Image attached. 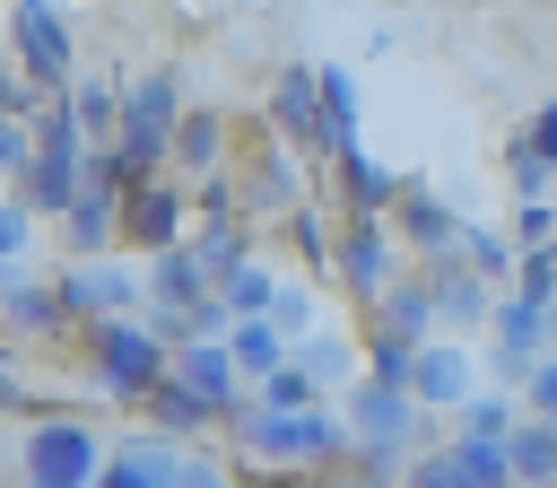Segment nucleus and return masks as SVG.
Listing matches in <instances>:
<instances>
[{"label":"nucleus","instance_id":"f257e3e1","mask_svg":"<svg viewBox=\"0 0 557 488\" xmlns=\"http://www.w3.org/2000/svg\"><path fill=\"white\" fill-rule=\"evenodd\" d=\"M218 427H226L261 471H322V462H348L339 410H261V401H244V410H226Z\"/></svg>","mask_w":557,"mask_h":488},{"label":"nucleus","instance_id":"f03ea898","mask_svg":"<svg viewBox=\"0 0 557 488\" xmlns=\"http://www.w3.org/2000/svg\"><path fill=\"white\" fill-rule=\"evenodd\" d=\"M78 357L96 366V383H104L113 401H148V392L174 375V340H157L139 314H122V322H87V331H78Z\"/></svg>","mask_w":557,"mask_h":488},{"label":"nucleus","instance_id":"7ed1b4c3","mask_svg":"<svg viewBox=\"0 0 557 488\" xmlns=\"http://www.w3.org/2000/svg\"><path fill=\"white\" fill-rule=\"evenodd\" d=\"M174 122H183V87H174V70H139V78L122 87V131H113L131 183H157V174L174 166Z\"/></svg>","mask_w":557,"mask_h":488},{"label":"nucleus","instance_id":"20e7f679","mask_svg":"<svg viewBox=\"0 0 557 488\" xmlns=\"http://www.w3.org/2000/svg\"><path fill=\"white\" fill-rule=\"evenodd\" d=\"M17 471H26V488H96V479H104V436H96L87 418L44 410V418L26 427Z\"/></svg>","mask_w":557,"mask_h":488},{"label":"nucleus","instance_id":"39448f33","mask_svg":"<svg viewBox=\"0 0 557 488\" xmlns=\"http://www.w3.org/2000/svg\"><path fill=\"white\" fill-rule=\"evenodd\" d=\"M331 279L374 314L400 279H409V261H400V235H392V218H339V253H331Z\"/></svg>","mask_w":557,"mask_h":488},{"label":"nucleus","instance_id":"423d86ee","mask_svg":"<svg viewBox=\"0 0 557 488\" xmlns=\"http://www.w3.org/2000/svg\"><path fill=\"white\" fill-rule=\"evenodd\" d=\"M52 296L70 314V331L87 322H122V314H148V279L131 261H61L52 270Z\"/></svg>","mask_w":557,"mask_h":488},{"label":"nucleus","instance_id":"0eeeda50","mask_svg":"<svg viewBox=\"0 0 557 488\" xmlns=\"http://www.w3.org/2000/svg\"><path fill=\"white\" fill-rule=\"evenodd\" d=\"M9 61L26 70L35 96H70V17L52 0H9Z\"/></svg>","mask_w":557,"mask_h":488},{"label":"nucleus","instance_id":"6e6552de","mask_svg":"<svg viewBox=\"0 0 557 488\" xmlns=\"http://www.w3.org/2000/svg\"><path fill=\"white\" fill-rule=\"evenodd\" d=\"M418 418H426V410H418L409 392H392V383H366V375H357V383L339 392V427H348L357 453H418Z\"/></svg>","mask_w":557,"mask_h":488},{"label":"nucleus","instance_id":"1a4fd4ad","mask_svg":"<svg viewBox=\"0 0 557 488\" xmlns=\"http://www.w3.org/2000/svg\"><path fill=\"white\" fill-rule=\"evenodd\" d=\"M191 235V183H174V174H157V183H131L122 192V244L131 253H174Z\"/></svg>","mask_w":557,"mask_h":488},{"label":"nucleus","instance_id":"9d476101","mask_svg":"<svg viewBox=\"0 0 557 488\" xmlns=\"http://www.w3.org/2000/svg\"><path fill=\"white\" fill-rule=\"evenodd\" d=\"M270 139L296 157H322V61H278L270 78Z\"/></svg>","mask_w":557,"mask_h":488},{"label":"nucleus","instance_id":"9b49d317","mask_svg":"<svg viewBox=\"0 0 557 488\" xmlns=\"http://www.w3.org/2000/svg\"><path fill=\"white\" fill-rule=\"evenodd\" d=\"M392 235H400V253H418V261H444V253H461V218L435 200V183H426V174H400Z\"/></svg>","mask_w":557,"mask_h":488},{"label":"nucleus","instance_id":"f8f14e48","mask_svg":"<svg viewBox=\"0 0 557 488\" xmlns=\"http://www.w3.org/2000/svg\"><path fill=\"white\" fill-rule=\"evenodd\" d=\"M313 200V183H305V157L296 148H278V139H261V157H252V174H244V218H296Z\"/></svg>","mask_w":557,"mask_h":488},{"label":"nucleus","instance_id":"ddd939ff","mask_svg":"<svg viewBox=\"0 0 557 488\" xmlns=\"http://www.w3.org/2000/svg\"><path fill=\"white\" fill-rule=\"evenodd\" d=\"M418 279H426V296H435V322H453V331H479L487 314H496V288L461 261V253H444V261H418Z\"/></svg>","mask_w":557,"mask_h":488},{"label":"nucleus","instance_id":"4468645a","mask_svg":"<svg viewBox=\"0 0 557 488\" xmlns=\"http://www.w3.org/2000/svg\"><path fill=\"white\" fill-rule=\"evenodd\" d=\"M470 392H479V349L426 340V349H418V375H409V401H418V410H461Z\"/></svg>","mask_w":557,"mask_h":488},{"label":"nucleus","instance_id":"2eb2a0df","mask_svg":"<svg viewBox=\"0 0 557 488\" xmlns=\"http://www.w3.org/2000/svg\"><path fill=\"white\" fill-rule=\"evenodd\" d=\"M78 192H87V148H35V166H26V183H17L26 218H70Z\"/></svg>","mask_w":557,"mask_h":488},{"label":"nucleus","instance_id":"dca6fc26","mask_svg":"<svg viewBox=\"0 0 557 488\" xmlns=\"http://www.w3.org/2000/svg\"><path fill=\"white\" fill-rule=\"evenodd\" d=\"M174 183H209V174H226V113L218 105H183V122H174V166H165Z\"/></svg>","mask_w":557,"mask_h":488},{"label":"nucleus","instance_id":"f3484780","mask_svg":"<svg viewBox=\"0 0 557 488\" xmlns=\"http://www.w3.org/2000/svg\"><path fill=\"white\" fill-rule=\"evenodd\" d=\"M96 488H183V444L165 436H122L104 453V479Z\"/></svg>","mask_w":557,"mask_h":488},{"label":"nucleus","instance_id":"a211bd4d","mask_svg":"<svg viewBox=\"0 0 557 488\" xmlns=\"http://www.w3.org/2000/svg\"><path fill=\"white\" fill-rule=\"evenodd\" d=\"M331 174H339V218H392L400 209V174L392 166H374L366 148H348V157H331Z\"/></svg>","mask_w":557,"mask_h":488},{"label":"nucleus","instance_id":"6ab92c4d","mask_svg":"<svg viewBox=\"0 0 557 488\" xmlns=\"http://www.w3.org/2000/svg\"><path fill=\"white\" fill-rule=\"evenodd\" d=\"M287 357H296V375H313V392H331V401L366 375V340H357V331H305Z\"/></svg>","mask_w":557,"mask_h":488},{"label":"nucleus","instance_id":"aec40b11","mask_svg":"<svg viewBox=\"0 0 557 488\" xmlns=\"http://www.w3.org/2000/svg\"><path fill=\"white\" fill-rule=\"evenodd\" d=\"M139 418H148V436H165V444H191V436H209V427H218V410H209L183 375H165V383L139 401Z\"/></svg>","mask_w":557,"mask_h":488},{"label":"nucleus","instance_id":"412c9836","mask_svg":"<svg viewBox=\"0 0 557 488\" xmlns=\"http://www.w3.org/2000/svg\"><path fill=\"white\" fill-rule=\"evenodd\" d=\"M183 253L209 270V288H226V279L252 261V218H200V227L183 235Z\"/></svg>","mask_w":557,"mask_h":488},{"label":"nucleus","instance_id":"4be33fe9","mask_svg":"<svg viewBox=\"0 0 557 488\" xmlns=\"http://www.w3.org/2000/svg\"><path fill=\"white\" fill-rule=\"evenodd\" d=\"M366 331H392V340H409V349H426L435 340V296H426V279H418V261H409V279L366 314Z\"/></svg>","mask_w":557,"mask_h":488},{"label":"nucleus","instance_id":"5701e85b","mask_svg":"<svg viewBox=\"0 0 557 488\" xmlns=\"http://www.w3.org/2000/svg\"><path fill=\"white\" fill-rule=\"evenodd\" d=\"M0 331H17V340H61L70 314H61L52 279H17V288H0Z\"/></svg>","mask_w":557,"mask_h":488},{"label":"nucleus","instance_id":"b1692460","mask_svg":"<svg viewBox=\"0 0 557 488\" xmlns=\"http://www.w3.org/2000/svg\"><path fill=\"white\" fill-rule=\"evenodd\" d=\"M348 148H366L357 139V78L339 61H322V157H348Z\"/></svg>","mask_w":557,"mask_h":488},{"label":"nucleus","instance_id":"393cba45","mask_svg":"<svg viewBox=\"0 0 557 488\" xmlns=\"http://www.w3.org/2000/svg\"><path fill=\"white\" fill-rule=\"evenodd\" d=\"M461 261H470L496 296H513V279H522V253H513L505 227H470V218H461Z\"/></svg>","mask_w":557,"mask_h":488},{"label":"nucleus","instance_id":"a878e982","mask_svg":"<svg viewBox=\"0 0 557 488\" xmlns=\"http://www.w3.org/2000/svg\"><path fill=\"white\" fill-rule=\"evenodd\" d=\"M505 462H513V488H557V427L522 418V427L505 436Z\"/></svg>","mask_w":557,"mask_h":488},{"label":"nucleus","instance_id":"bb28decb","mask_svg":"<svg viewBox=\"0 0 557 488\" xmlns=\"http://www.w3.org/2000/svg\"><path fill=\"white\" fill-rule=\"evenodd\" d=\"M278 235H287V253H296V261H305L313 279H331V253H339V227H331V209H322V200H305V209H296V218H287Z\"/></svg>","mask_w":557,"mask_h":488},{"label":"nucleus","instance_id":"cd10ccee","mask_svg":"<svg viewBox=\"0 0 557 488\" xmlns=\"http://www.w3.org/2000/svg\"><path fill=\"white\" fill-rule=\"evenodd\" d=\"M226 357H235V375H244V383L261 392V383H270V375L287 366V340H278L270 322H235V331H226Z\"/></svg>","mask_w":557,"mask_h":488},{"label":"nucleus","instance_id":"c85d7f7f","mask_svg":"<svg viewBox=\"0 0 557 488\" xmlns=\"http://www.w3.org/2000/svg\"><path fill=\"white\" fill-rule=\"evenodd\" d=\"M513 427H522V401H513V392H496V383H479V392L453 410V436H487V444H505Z\"/></svg>","mask_w":557,"mask_h":488},{"label":"nucleus","instance_id":"c756f323","mask_svg":"<svg viewBox=\"0 0 557 488\" xmlns=\"http://www.w3.org/2000/svg\"><path fill=\"white\" fill-rule=\"evenodd\" d=\"M70 122L87 131V148H113V131H122V87L78 78V87H70Z\"/></svg>","mask_w":557,"mask_h":488},{"label":"nucleus","instance_id":"7c9ffc66","mask_svg":"<svg viewBox=\"0 0 557 488\" xmlns=\"http://www.w3.org/2000/svg\"><path fill=\"white\" fill-rule=\"evenodd\" d=\"M270 296H278V270H270L261 253H252V261H244V270L218 288V305H226L235 322H270Z\"/></svg>","mask_w":557,"mask_h":488},{"label":"nucleus","instance_id":"2f4dec72","mask_svg":"<svg viewBox=\"0 0 557 488\" xmlns=\"http://www.w3.org/2000/svg\"><path fill=\"white\" fill-rule=\"evenodd\" d=\"M366 340V383H392V392H409V375H418V349L409 340H392V331H357Z\"/></svg>","mask_w":557,"mask_h":488},{"label":"nucleus","instance_id":"473e14b6","mask_svg":"<svg viewBox=\"0 0 557 488\" xmlns=\"http://www.w3.org/2000/svg\"><path fill=\"white\" fill-rule=\"evenodd\" d=\"M331 488H409V453H357L348 444V462H339Z\"/></svg>","mask_w":557,"mask_h":488},{"label":"nucleus","instance_id":"72a5a7b5","mask_svg":"<svg viewBox=\"0 0 557 488\" xmlns=\"http://www.w3.org/2000/svg\"><path fill=\"white\" fill-rule=\"evenodd\" d=\"M26 235H35L26 200H17V192H0V288H17V279H26Z\"/></svg>","mask_w":557,"mask_h":488},{"label":"nucleus","instance_id":"f704fd0d","mask_svg":"<svg viewBox=\"0 0 557 488\" xmlns=\"http://www.w3.org/2000/svg\"><path fill=\"white\" fill-rule=\"evenodd\" d=\"M270 331H278L287 349L313 331V288H305V279H278V296H270Z\"/></svg>","mask_w":557,"mask_h":488},{"label":"nucleus","instance_id":"c9c22d12","mask_svg":"<svg viewBox=\"0 0 557 488\" xmlns=\"http://www.w3.org/2000/svg\"><path fill=\"white\" fill-rule=\"evenodd\" d=\"M252 401H261V410H331V392H313V375H296V357H287Z\"/></svg>","mask_w":557,"mask_h":488},{"label":"nucleus","instance_id":"e433bc0d","mask_svg":"<svg viewBox=\"0 0 557 488\" xmlns=\"http://www.w3.org/2000/svg\"><path fill=\"white\" fill-rule=\"evenodd\" d=\"M505 183H513V200H548V183H557V166H540L522 139H505Z\"/></svg>","mask_w":557,"mask_h":488},{"label":"nucleus","instance_id":"4c0bfd02","mask_svg":"<svg viewBox=\"0 0 557 488\" xmlns=\"http://www.w3.org/2000/svg\"><path fill=\"white\" fill-rule=\"evenodd\" d=\"M513 253H540V244H557V200H513Z\"/></svg>","mask_w":557,"mask_h":488},{"label":"nucleus","instance_id":"58836bf2","mask_svg":"<svg viewBox=\"0 0 557 488\" xmlns=\"http://www.w3.org/2000/svg\"><path fill=\"white\" fill-rule=\"evenodd\" d=\"M522 418H540V427H557V349L522 375Z\"/></svg>","mask_w":557,"mask_h":488},{"label":"nucleus","instance_id":"ea45409f","mask_svg":"<svg viewBox=\"0 0 557 488\" xmlns=\"http://www.w3.org/2000/svg\"><path fill=\"white\" fill-rule=\"evenodd\" d=\"M26 166H35V122H0V183L17 192Z\"/></svg>","mask_w":557,"mask_h":488},{"label":"nucleus","instance_id":"a19ab883","mask_svg":"<svg viewBox=\"0 0 557 488\" xmlns=\"http://www.w3.org/2000/svg\"><path fill=\"white\" fill-rule=\"evenodd\" d=\"M191 218H244V183H226V174L191 183Z\"/></svg>","mask_w":557,"mask_h":488},{"label":"nucleus","instance_id":"79ce46f5","mask_svg":"<svg viewBox=\"0 0 557 488\" xmlns=\"http://www.w3.org/2000/svg\"><path fill=\"white\" fill-rule=\"evenodd\" d=\"M35 105H44V96H35V87H26V70L0 52V122H35Z\"/></svg>","mask_w":557,"mask_h":488},{"label":"nucleus","instance_id":"37998d69","mask_svg":"<svg viewBox=\"0 0 557 488\" xmlns=\"http://www.w3.org/2000/svg\"><path fill=\"white\" fill-rule=\"evenodd\" d=\"M522 148H531L540 166H557V105H540V113L522 122Z\"/></svg>","mask_w":557,"mask_h":488},{"label":"nucleus","instance_id":"c03bdc74","mask_svg":"<svg viewBox=\"0 0 557 488\" xmlns=\"http://www.w3.org/2000/svg\"><path fill=\"white\" fill-rule=\"evenodd\" d=\"M0 410H35V392H26V375L0 357Z\"/></svg>","mask_w":557,"mask_h":488},{"label":"nucleus","instance_id":"a18cd8bd","mask_svg":"<svg viewBox=\"0 0 557 488\" xmlns=\"http://www.w3.org/2000/svg\"><path fill=\"white\" fill-rule=\"evenodd\" d=\"M548 340H557V305H548Z\"/></svg>","mask_w":557,"mask_h":488}]
</instances>
